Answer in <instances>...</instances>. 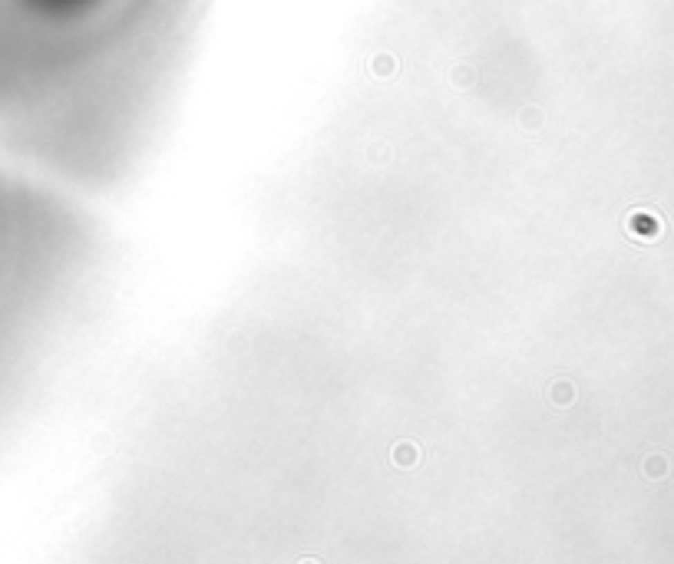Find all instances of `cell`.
<instances>
[{"instance_id":"6da1fadb","label":"cell","mask_w":674,"mask_h":564,"mask_svg":"<svg viewBox=\"0 0 674 564\" xmlns=\"http://www.w3.org/2000/svg\"><path fill=\"white\" fill-rule=\"evenodd\" d=\"M30 27H70L96 14L109 0H3Z\"/></svg>"}]
</instances>
